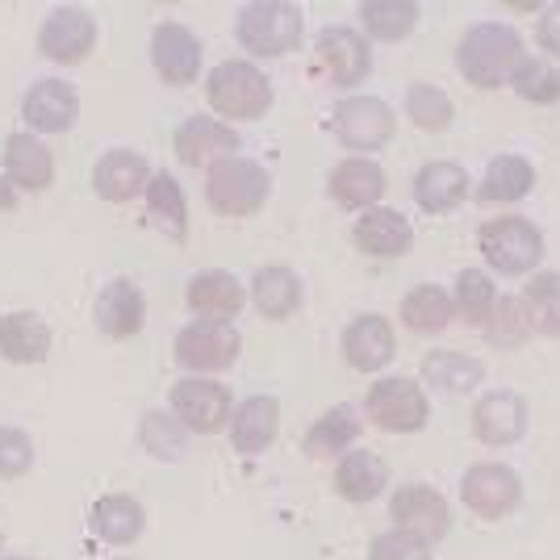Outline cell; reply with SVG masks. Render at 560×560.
Masks as SVG:
<instances>
[{"instance_id":"obj_1","label":"cell","mask_w":560,"mask_h":560,"mask_svg":"<svg viewBox=\"0 0 560 560\" xmlns=\"http://www.w3.org/2000/svg\"><path fill=\"white\" fill-rule=\"evenodd\" d=\"M518 59H523V38H518L514 25L502 22L468 25L460 47H456L460 75L472 89H502V84H511Z\"/></svg>"},{"instance_id":"obj_2","label":"cell","mask_w":560,"mask_h":560,"mask_svg":"<svg viewBox=\"0 0 560 560\" xmlns=\"http://www.w3.org/2000/svg\"><path fill=\"white\" fill-rule=\"evenodd\" d=\"M234 38L256 59H277V55H289V50L302 47L305 13L293 0H259V4L238 9Z\"/></svg>"},{"instance_id":"obj_3","label":"cell","mask_w":560,"mask_h":560,"mask_svg":"<svg viewBox=\"0 0 560 560\" xmlns=\"http://www.w3.org/2000/svg\"><path fill=\"white\" fill-rule=\"evenodd\" d=\"M272 197V172L247 155H226L210 164L206 176V201L222 218H252Z\"/></svg>"},{"instance_id":"obj_4","label":"cell","mask_w":560,"mask_h":560,"mask_svg":"<svg viewBox=\"0 0 560 560\" xmlns=\"http://www.w3.org/2000/svg\"><path fill=\"white\" fill-rule=\"evenodd\" d=\"M206 101L218 117H231V121H259V117L272 109V80L247 63V59H231V63H218L206 80Z\"/></svg>"},{"instance_id":"obj_5","label":"cell","mask_w":560,"mask_h":560,"mask_svg":"<svg viewBox=\"0 0 560 560\" xmlns=\"http://www.w3.org/2000/svg\"><path fill=\"white\" fill-rule=\"evenodd\" d=\"M167 401H172V415L180 419V427L192 431V435H213L234 415L231 389L218 385L213 376H185V381H176Z\"/></svg>"},{"instance_id":"obj_6","label":"cell","mask_w":560,"mask_h":560,"mask_svg":"<svg viewBox=\"0 0 560 560\" xmlns=\"http://www.w3.org/2000/svg\"><path fill=\"white\" fill-rule=\"evenodd\" d=\"M364 410L381 431H394V435L422 431L431 419V401L410 376H381L364 397Z\"/></svg>"},{"instance_id":"obj_7","label":"cell","mask_w":560,"mask_h":560,"mask_svg":"<svg viewBox=\"0 0 560 560\" xmlns=\"http://www.w3.org/2000/svg\"><path fill=\"white\" fill-rule=\"evenodd\" d=\"M481 243V256L490 259L498 272H532L539 259H544V234L527 222V218H493L477 234Z\"/></svg>"},{"instance_id":"obj_8","label":"cell","mask_w":560,"mask_h":560,"mask_svg":"<svg viewBox=\"0 0 560 560\" xmlns=\"http://www.w3.org/2000/svg\"><path fill=\"white\" fill-rule=\"evenodd\" d=\"M330 130L351 151H381L385 142L394 139L397 121L394 109L385 101H376V96H343L330 109Z\"/></svg>"},{"instance_id":"obj_9","label":"cell","mask_w":560,"mask_h":560,"mask_svg":"<svg viewBox=\"0 0 560 560\" xmlns=\"http://www.w3.org/2000/svg\"><path fill=\"white\" fill-rule=\"evenodd\" d=\"M243 351V335L231 323H192L176 335V360L192 376L226 373Z\"/></svg>"},{"instance_id":"obj_10","label":"cell","mask_w":560,"mask_h":560,"mask_svg":"<svg viewBox=\"0 0 560 560\" xmlns=\"http://www.w3.org/2000/svg\"><path fill=\"white\" fill-rule=\"evenodd\" d=\"M93 47H96V18L89 9L59 4L38 25V50L47 55L50 63L75 68V63H84L93 55Z\"/></svg>"},{"instance_id":"obj_11","label":"cell","mask_w":560,"mask_h":560,"mask_svg":"<svg viewBox=\"0 0 560 560\" xmlns=\"http://www.w3.org/2000/svg\"><path fill=\"white\" fill-rule=\"evenodd\" d=\"M314 59L318 68L327 71V80L335 89H355L369 80L373 71V50H369V38L351 25H327L314 43Z\"/></svg>"},{"instance_id":"obj_12","label":"cell","mask_w":560,"mask_h":560,"mask_svg":"<svg viewBox=\"0 0 560 560\" xmlns=\"http://www.w3.org/2000/svg\"><path fill=\"white\" fill-rule=\"evenodd\" d=\"M80 117V93L75 84L63 75H47V80H34L30 93L22 101V121L30 126V135H63L75 126Z\"/></svg>"},{"instance_id":"obj_13","label":"cell","mask_w":560,"mask_h":560,"mask_svg":"<svg viewBox=\"0 0 560 560\" xmlns=\"http://www.w3.org/2000/svg\"><path fill=\"white\" fill-rule=\"evenodd\" d=\"M389 514L401 532L427 539V544H440L452 532V506L435 486H401L389 502Z\"/></svg>"},{"instance_id":"obj_14","label":"cell","mask_w":560,"mask_h":560,"mask_svg":"<svg viewBox=\"0 0 560 560\" xmlns=\"http://www.w3.org/2000/svg\"><path fill=\"white\" fill-rule=\"evenodd\" d=\"M151 63L164 84L185 89L201 75V38L180 22H160L151 34Z\"/></svg>"},{"instance_id":"obj_15","label":"cell","mask_w":560,"mask_h":560,"mask_svg":"<svg viewBox=\"0 0 560 560\" xmlns=\"http://www.w3.org/2000/svg\"><path fill=\"white\" fill-rule=\"evenodd\" d=\"M460 498L477 518H506L523 498V481L506 465H477L465 472Z\"/></svg>"},{"instance_id":"obj_16","label":"cell","mask_w":560,"mask_h":560,"mask_svg":"<svg viewBox=\"0 0 560 560\" xmlns=\"http://www.w3.org/2000/svg\"><path fill=\"white\" fill-rule=\"evenodd\" d=\"M185 302L197 314V323H231L234 314L247 305V289L226 268H206V272L188 280Z\"/></svg>"},{"instance_id":"obj_17","label":"cell","mask_w":560,"mask_h":560,"mask_svg":"<svg viewBox=\"0 0 560 560\" xmlns=\"http://www.w3.org/2000/svg\"><path fill=\"white\" fill-rule=\"evenodd\" d=\"M238 130L234 126H222L218 117L210 114H192L176 130V160L188 167H206V164H218V160H226V155H238Z\"/></svg>"},{"instance_id":"obj_18","label":"cell","mask_w":560,"mask_h":560,"mask_svg":"<svg viewBox=\"0 0 560 560\" xmlns=\"http://www.w3.org/2000/svg\"><path fill=\"white\" fill-rule=\"evenodd\" d=\"M151 167L142 160L139 151H126V147H117V151H105L93 167V192L101 201H109V206H126V201H135L139 192H147L151 185Z\"/></svg>"},{"instance_id":"obj_19","label":"cell","mask_w":560,"mask_h":560,"mask_svg":"<svg viewBox=\"0 0 560 560\" xmlns=\"http://www.w3.org/2000/svg\"><path fill=\"white\" fill-rule=\"evenodd\" d=\"M0 172L22 192H43V188L55 185V155L38 135L18 130V135L4 139V167Z\"/></svg>"},{"instance_id":"obj_20","label":"cell","mask_w":560,"mask_h":560,"mask_svg":"<svg viewBox=\"0 0 560 560\" xmlns=\"http://www.w3.org/2000/svg\"><path fill=\"white\" fill-rule=\"evenodd\" d=\"M397 335L389 318L381 314H360L348 330H343V360L355 373H381L385 364H394Z\"/></svg>"},{"instance_id":"obj_21","label":"cell","mask_w":560,"mask_h":560,"mask_svg":"<svg viewBox=\"0 0 560 560\" xmlns=\"http://www.w3.org/2000/svg\"><path fill=\"white\" fill-rule=\"evenodd\" d=\"M96 330L105 339H135L142 330V318H147V302H142V289L135 280L117 277L101 289V298L93 305Z\"/></svg>"},{"instance_id":"obj_22","label":"cell","mask_w":560,"mask_h":560,"mask_svg":"<svg viewBox=\"0 0 560 560\" xmlns=\"http://www.w3.org/2000/svg\"><path fill=\"white\" fill-rule=\"evenodd\" d=\"M351 238H355V247H360L364 256L397 259V256H406V252H410V243H415V226L406 222V213L373 206V210H364L360 218H355Z\"/></svg>"},{"instance_id":"obj_23","label":"cell","mask_w":560,"mask_h":560,"mask_svg":"<svg viewBox=\"0 0 560 560\" xmlns=\"http://www.w3.org/2000/svg\"><path fill=\"white\" fill-rule=\"evenodd\" d=\"M527 431V401L511 389H493L472 410V435L490 447H506Z\"/></svg>"},{"instance_id":"obj_24","label":"cell","mask_w":560,"mask_h":560,"mask_svg":"<svg viewBox=\"0 0 560 560\" xmlns=\"http://www.w3.org/2000/svg\"><path fill=\"white\" fill-rule=\"evenodd\" d=\"M277 427H280V401L272 394H256L247 397L243 406H234L231 422V444L238 456H264L272 440H277Z\"/></svg>"},{"instance_id":"obj_25","label":"cell","mask_w":560,"mask_h":560,"mask_svg":"<svg viewBox=\"0 0 560 560\" xmlns=\"http://www.w3.org/2000/svg\"><path fill=\"white\" fill-rule=\"evenodd\" d=\"M50 335L47 318L34 310H9L0 314V355L9 364H43L50 355Z\"/></svg>"},{"instance_id":"obj_26","label":"cell","mask_w":560,"mask_h":560,"mask_svg":"<svg viewBox=\"0 0 560 560\" xmlns=\"http://www.w3.org/2000/svg\"><path fill=\"white\" fill-rule=\"evenodd\" d=\"M89 527H93V536L101 544L130 548V544H139L142 527H147V511H142L139 498H130V493H105V498H96L93 511H89Z\"/></svg>"},{"instance_id":"obj_27","label":"cell","mask_w":560,"mask_h":560,"mask_svg":"<svg viewBox=\"0 0 560 560\" xmlns=\"http://www.w3.org/2000/svg\"><path fill=\"white\" fill-rule=\"evenodd\" d=\"M385 185L389 180H385L381 164H373V160H343V164H335L327 180L335 206H343V210H373Z\"/></svg>"},{"instance_id":"obj_28","label":"cell","mask_w":560,"mask_h":560,"mask_svg":"<svg viewBox=\"0 0 560 560\" xmlns=\"http://www.w3.org/2000/svg\"><path fill=\"white\" fill-rule=\"evenodd\" d=\"M252 305H256L264 318H272V323H280V318H293L298 310H302V277L293 272V268H280V264H272V268H259L256 277H252Z\"/></svg>"},{"instance_id":"obj_29","label":"cell","mask_w":560,"mask_h":560,"mask_svg":"<svg viewBox=\"0 0 560 560\" xmlns=\"http://www.w3.org/2000/svg\"><path fill=\"white\" fill-rule=\"evenodd\" d=\"M389 486V465L373 452H348L335 460V490L348 502H373Z\"/></svg>"},{"instance_id":"obj_30","label":"cell","mask_w":560,"mask_h":560,"mask_svg":"<svg viewBox=\"0 0 560 560\" xmlns=\"http://www.w3.org/2000/svg\"><path fill=\"white\" fill-rule=\"evenodd\" d=\"M465 197H468V176L460 164L435 160V164H427L419 176H415V201H419L427 213L456 210Z\"/></svg>"},{"instance_id":"obj_31","label":"cell","mask_w":560,"mask_h":560,"mask_svg":"<svg viewBox=\"0 0 560 560\" xmlns=\"http://www.w3.org/2000/svg\"><path fill=\"white\" fill-rule=\"evenodd\" d=\"M355 440H360L355 410L351 406H335V410H327L323 419L305 431L302 447L305 456H314V460H339V456H348Z\"/></svg>"},{"instance_id":"obj_32","label":"cell","mask_w":560,"mask_h":560,"mask_svg":"<svg viewBox=\"0 0 560 560\" xmlns=\"http://www.w3.org/2000/svg\"><path fill=\"white\" fill-rule=\"evenodd\" d=\"M422 381L440 394H472L486 381V369L465 351H431L422 360Z\"/></svg>"},{"instance_id":"obj_33","label":"cell","mask_w":560,"mask_h":560,"mask_svg":"<svg viewBox=\"0 0 560 560\" xmlns=\"http://www.w3.org/2000/svg\"><path fill=\"white\" fill-rule=\"evenodd\" d=\"M456 318V302L440 284H419L401 298V323L415 335H440Z\"/></svg>"},{"instance_id":"obj_34","label":"cell","mask_w":560,"mask_h":560,"mask_svg":"<svg viewBox=\"0 0 560 560\" xmlns=\"http://www.w3.org/2000/svg\"><path fill=\"white\" fill-rule=\"evenodd\" d=\"M147 213H151V222L164 226L167 238H180V243H185L188 201H185V188L176 185L172 172H155V176H151V185H147Z\"/></svg>"},{"instance_id":"obj_35","label":"cell","mask_w":560,"mask_h":560,"mask_svg":"<svg viewBox=\"0 0 560 560\" xmlns=\"http://www.w3.org/2000/svg\"><path fill=\"white\" fill-rule=\"evenodd\" d=\"M360 22L376 43H397L419 25V4H410V0H369V4H360Z\"/></svg>"},{"instance_id":"obj_36","label":"cell","mask_w":560,"mask_h":560,"mask_svg":"<svg viewBox=\"0 0 560 560\" xmlns=\"http://www.w3.org/2000/svg\"><path fill=\"white\" fill-rule=\"evenodd\" d=\"M532 185H536V167L523 155H498L481 180V197L486 201H518L532 192Z\"/></svg>"},{"instance_id":"obj_37","label":"cell","mask_w":560,"mask_h":560,"mask_svg":"<svg viewBox=\"0 0 560 560\" xmlns=\"http://www.w3.org/2000/svg\"><path fill=\"white\" fill-rule=\"evenodd\" d=\"M452 302H456V314L472 323V327H486L493 314V305H498V289H493V280L481 272V268H465L460 277H456V293H452Z\"/></svg>"},{"instance_id":"obj_38","label":"cell","mask_w":560,"mask_h":560,"mask_svg":"<svg viewBox=\"0 0 560 560\" xmlns=\"http://www.w3.org/2000/svg\"><path fill=\"white\" fill-rule=\"evenodd\" d=\"M511 84H514V93L536 101V105H557L560 101V71L552 68L548 59H539V55H523V59H518Z\"/></svg>"},{"instance_id":"obj_39","label":"cell","mask_w":560,"mask_h":560,"mask_svg":"<svg viewBox=\"0 0 560 560\" xmlns=\"http://www.w3.org/2000/svg\"><path fill=\"white\" fill-rule=\"evenodd\" d=\"M139 440L155 460H180L185 456V427L176 415H164V410H151L139 422Z\"/></svg>"},{"instance_id":"obj_40","label":"cell","mask_w":560,"mask_h":560,"mask_svg":"<svg viewBox=\"0 0 560 560\" xmlns=\"http://www.w3.org/2000/svg\"><path fill=\"white\" fill-rule=\"evenodd\" d=\"M406 114H410V121L419 126V130H447L452 126V117H456V109H452V101H447V93H440L435 84H410V93H406Z\"/></svg>"},{"instance_id":"obj_41","label":"cell","mask_w":560,"mask_h":560,"mask_svg":"<svg viewBox=\"0 0 560 560\" xmlns=\"http://www.w3.org/2000/svg\"><path fill=\"white\" fill-rule=\"evenodd\" d=\"M486 335H490L498 348L523 343V339L532 335V310H527V302H518V298H498L490 323H486Z\"/></svg>"},{"instance_id":"obj_42","label":"cell","mask_w":560,"mask_h":560,"mask_svg":"<svg viewBox=\"0 0 560 560\" xmlns=\"http://www.w3.org/2000/svg\"><path fill=\"white\" fill-rule=\"evenodd\" d=\"M527 310H532V323L544 335L560 339V272H539L527 284Z\"/></svg>"},{"instance_id":"obj_43","label":"cell","mask_w":560,"mask_h":560,"mask_svg":"<svg viewBox=\"0 0 560 560\" xmlns=\"http://www.w3.org/2000/svg\"><path fill=\"white\" fill-rule=\"evenodd\" d=\"M34 468V440L22 427H0V481H22Z\"/></svg>"},{"instance_id":"obj_44","label":"cell","mask_w":560,"mask_h":560,"mask_svg":"<svg viewBox=\"0 0 560 560\" xmlns=\"http://www.w3.org/2000/svg\"><path fill=\"white\" fill-rule=\"evenodd\" d=\"M369 560H431V544L397 527L369 544Z\"/></svg>"},{"instance_id":"obj_45","label":"cell","mask_w":560,"mask_h":560,"mask_svg":"<svg viewBox=\"0 0 560 560\" xmlns=\"http://www.w3.org/2000/svg\"><path fill=\"white\" fill-rule=\"evenodd\" d=\"M539 43L548 50H560V4L544 13V22H539Z\"/></svg>"},{"instance_id":"obj_46","label":"cell","mask_w":560,"mask_h":560,"mask_svg":"<svg viewBox=\"0 0 560 560\" xmlns=\"http://www.w3.org/2000/svg\"><path fill=\"white\" fill-rule=\"evenodd\" d=\"M0 210H18V192H13L4 172H0Z\"/></svg>"},{"instance_id":"obj_47","label":"cell","mask_w":560,"mask_h":560,"mask_svg":"<svg viewBox=\"0 0 560 560\" xmlns=\"http://www.w3.org/2000/svg\"><path fill=\"white\" fill-rule=\"evenodd\" d=\"M0 560H34V557H0Z\"/></svg>"},{"instance_id":"obj_48","label":"cell","mask_w":560,"mask_h":560,"mask_svg":"<svg viewBox=\"0 0 560 560\" xmlns=\"http://www.w3.org/2000/svg\"><path fill=\"white\" fill-rule=\"evenodd\" d=\"M117 560H121V557H117Z\"/></svg>"}]
</instances>
